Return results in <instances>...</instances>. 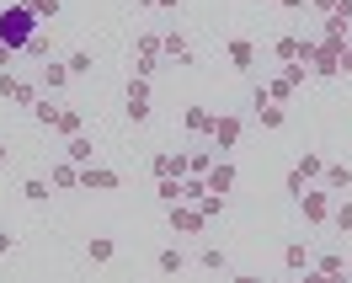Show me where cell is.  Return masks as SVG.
Returning a JSON list of instances; mask_svg holds the SVG:
<instances>
[{
	"label": "cell",
	"instance_id": "obj_8",
	"mask_svg": "<svg viewBox=\"0 0 352 283\" xmlns=\"http://www.w3.org/2000/svg\"><path fill=\"white\" fill-rule=\"evenodd\" d=\"M224 59H230L235 75H251V70H256V43H251V38H230V43H224Z\"/></svg>",
	"mask_w": 352,
	"mask_h": 283
},
{
	"label": "cell",
	"instance_id": "obj_42",
	"mask_svg": "<svg viewBox=\"0 0 352 283\" xmlns=\"http://www.w3.org/2000/svg\"><path fill=\"white\" fill-rule=\"evenodd\" d=\"M155 11H182V0H155Z\"/></svg>",
	"mask_w": 352,
	"mask_h": 283
},
{
	"label": "cell",
	"instance_id": "obj_16",
	"mask_svg": "<svg viewBox=\"0 0 352 283\" xmlns=\"http://www.w3.org/2000/svg\"><path fill=\"white\" fill-rule=\"evenodd\" d=\"M38 86H43V91H65L69 86V65H65V59H48V65L38 70Z\"/></svg>",
	"mask_w": 352,
	"mask_h": 283
},
{
	"label": "cell",
	"instance_id": "obj_26",
	"mask_svg": "<svg viewBox=\"0 0 352 283\" xmlns=\"http://www.w3.org/2000/svg\"><path fill=\"white\" fill-rule=\"evenodd\" d=\"M198 209H203V219L214 224V219H224V209H230V198H224V193H203V203H198Z\"/></svg>",
	"mask_w": 352,
	"mask_h": 283
},
{
	"label": "cell",
	"instance_id": "obj_20",
	"mask_svg": "<svg viewBox=\"0 0 352 283\" xmlns=\"http://www.w3.org/2000/svg\"><path fill=\"white\" fill-rule=\"evenodd\" d=\"M133 59H166V48H160V32H139V43H133Z\"/></svg>",
	"mask_w": 352,
	"mask_h": 283
},
{
	"label": "cell",
	"instance_id": "obj_13",
	"mask_svg": "<svg viewBox=\"0 0 352 283\" xmlns=\"http://www.w3.org/2000/svg\"><path fill=\"white\" fill-rule=\"evenodd\" d=\"M155 273H166V278L187 273V251H182V246H160V251H155Z\"/></svg>",
	"mask_w": 352,
	"mask_h": 283
},
{
	"label": "cell",
	"instance_id": "obj_17",
	"mask_svg": "<svg viewBox=\"0 0 352 283\" xmlns=\"http://www.w3.org/2000/svg\"><path fill=\"white\" fill-rule=\"evenodd\" d=\"M65 160H75V166H96V145H91L86 134H75V139H65Z\"/></svg>",
	"mask_w": 352,
	"mask_h": 283
},
{
	"label": "cell",
	"instance_id": "obj_18",
	"mask_svg": "<svg viewBox=\"0 0 352 283\" xmlns=\"http://www.w3.org/2000/svg\"><path fill=\"white\" fill-rule=\"evenodd\" d=\"M65 65H69V81H80V75H91V70H96V54H91V48H69Z\"/></svg>",
	"mask_w": 352,
	"mask_h": 283
},
{
	"label": "cell",
	"instance_id": "obj_46",
	"mask_svg": "<svg viewBox=\"0 0 352 283\" xmlns=\"http://www.w3.org/2000/svg\"><path fill=\"white\" fill-rule=\"evenodd\" d=\"M262 6H278V0H262Z\"/></svg>",
	"mask_w": 352,
	"mask_h": 283
},
{
	"label": "cell",
	"instance_id": "obj_34",
	"mask_svg": "<svg viewBox=\"0 0 352 283\" xmlns=\"http://www.w3.org/2000/svg\"><path fill=\"white\" fill-rule=\"evenodd\" d=\"M305 187H309V182H305V176H299V171H288V176H283V193H288V198H299V193H305Z\"/></svg>",
	"mask_w": 352,
	"mask_h": 283
},
{
	"label": "cell",
	"instance_id": "obj_9",
	"mask_svg": "<svg viewBox=\"0 0 352 283\" xmlns=\"http://www.w3.org/2000/svg\"><path fill=\"white\" fill-rule=\"evenodd\" d=\"M150 176H155V182H166V176H171V182H182V176H187V155H182V150H160V155L150 160Z\"/></svg>",
	"mask_w": 352,
	"mask_h": 283
},
{
	"label": "cell",
	"instance_id": "obj_43",
	"mask_svg": "<svg viewBox=\"0 0 352 283\" xmlns=\"http://www.w3.org/2000/svg\"><path fill=\"white\" fill-rule=\"evenodd\" d=\"M278 6H283V11H305L309 0H278Z\"/></svg>",
	"mask_w": 352,
	"mask_h": 283
},
{
	"label": "cell",
	"instance_id": "obj_25",
	"mask_svg": "<svg viewBox=\"0 0 352 283\" xmlns=\"http://www.w3.org/2000/svg\"><path fill=\"white\" fill-rule=\"evenodd\" d=\"M48 182H54V187H80V166H75V160H59V166L48 171Z\"/></svg>",
	"mask_w": 352,
	"mask_h": 283
},
{
	"label": "cell",
	"instance_id": "obj_27",
	"mask_svg": "<svg viewBox=\"0 0 352 283\" xmlns=\"http://www.w3.org/2000/svg\"><path fill=\"white\" fill-rule=\"evenodd\" d=\"M54 134L75 139V134H80V112H75V107H59V123H54Z\"/></svg>",
	"mask_w": 352,
	"mask_h": 283
},
{
	"label": "cell",
	"instance_id": "obj_47",
	"mask_svg": "<svg viewBox=\"0 0 352 283\" xmlns=\"http://www.w3.org/2000/svg\"><path fill=\"white\" fill-rule=\"evenodd\" d=\"M347 43H352V27H347Z\"/></svg>",
	"mask_w": 352,
	"mask_h": 283
},
{
	"label": "cell",
	"instance_id": "obj_10",
	"mask_svg": "<svg viewBox=\"0 0 352 283\" xmlns=\"http://www.w3.org/2000/svg\"><path fill=\"white\" fill-rule=\"evenodd\" d=\"M251 112H256V123H262V129H283V123H288V107L267 102L262 91H251Z\"/></svg>",
	"mask_w": 352,
	"mask_h": 283
},
{
	"label": "cell",
	"instance_id": "obj_32",
	"mask_svg": "<svg viewBox=\"0 0 352 283\" xmlns=\"http://www.w3.org/2000/svg\"><path fill=\"white\" fill-rule=\"evenodd\" d=\"M283 81H288L294 91H299V86L309 81V65H305V59H294V65H283Z\"/></svg>",
	"mask_w": 352,
	"mask_h": 283
},
{
	"label": "cell",
	"instance_id": "obj_28",
	"mask_svg": "<svg viewBox=\"0 0 352 283\" xmlns=\"http://www.w3.org/2000/svg\"><path fill=\"white\" fill-rule=\"evenodd\" d=\"M32 118H38L43 129H54V123H59V102H48V96H38V107H32Z\"/></svg>",
	"mask_w": 352,
	"mask_h": 283
},
{
	"label": "cell",
	"instance_id": "obj_21",
	"mask_svg": "<svg viewBox=\"0 0 352 283\" xmlns=\"http://www.w3.org/2000/svg\"><path fill=\"white\" fill-rule=\"evenodd\" d=\"M22 198H27V203H48V198H54V182H48V176H27Z\"/></svg>",
	"mask_w": 352,
	"mask_h": 283
},
{
	"label": "cell",
	"instance_id": "obj_23",
	"mask_svg": "<svg viewBox=\"0 0 352 283\" xmlns=\"http://www.w3.org/2000/svg\"><path fill=\"white\" fill-rule=\"evenodd\" d=\"M86 257L91 262H112V257H118V240H112V235H91L86 240Z\"/></svg>",
	"mask_w": 352,
	"mask_h": 283
},
{
	"label": "cell",
	"instance_id": "obj_15",
	"mask_svg": "<svg viewBox=\"0 0 352 283\" xmlns=\"http://www.w3.org/2000/svg\"><path fill=\"white\" fill-rule=\"evenodd\" d=\"M320 187H326V193H347V187H352V166H342V160H326Z\"/></svg>",
	"mask_w": 352,
	"mask_h": 283
},
{
	"label": "cell",
	"instance_id": "obj_5",
	"mask_svg": "<svg viewBox=\"0 0 352 283\" xmlns=\"http://www.w3.org/2000/svg\"><path fill=\"white\" fill-rule=\"evenodd\" d=\"M294 203H299V214H305L309 224H331V209H336V203H331V193H326V187H315V182H309Z\"/></svg>",
	"mask_w": 352,
	"mask_h": 283
},
{
	"label": "cell",
	"instance_id": "obj_24",
	"mask_svg": "<svg viewBox=\"0 0 352 283\" xmlns=\"http://www.w3.org/2000/svg\"><path fill=\"white\" fill-rule=\"evenodd\" d=\"M272 59H278V65H294V59H299V38H294V32L272 38Z\"/></svg>",
	"mask_w": 352,
	"mask_h": 283
},
{
	"label": "cell",
	"instance_id": "obj_35",
	"mask_svg": "<svg viewBox=\"0 0 352 283\" xmlns=\"http://www.w3.org/2000/svg\"><path fill=\"white\" fill-rule=\"evenodd\" d=\"M11 65H16V48H11V43H0V70H11Z\"/></svg>",
	"mask_w": 352,
	"mask_h": 283
},
{
	"label": "cell",
	"instance_id": "obj_6",
	"mask_svg": "<svg viewBox=\"0 0 352 283\" xmlns=\"http://www.w3.org/2000/svg\"><path fill=\"white\" fill-rule=\"evenodd\" d=\"M160 48H166V59H171V65H182V70L198 65V54H192V43H187V32H182V27L160 32Z\"/></svg>",
	"mask_w": 352,
	"mask_h": 283
},
{
	"label": "cell",
	"instance_id": "obj_39",
	"mask_svg": "<svg viewBox=\"0 0 352 283\" xmlns=\"http://www.w3.org/2000/svg\"><path fill=\"white\" fill-rule=\"evenodd\" d=\"M230 283H262L256 273H230Z\"/></svg>",
	"mask_w": 352,
	"mask_h": 283
},
{
	"label": "cell",
	"instance_id": "obj_29",
	"mask_svg": "<svg viewBox=\"0 0 352 283\" xmlns=\"http://www.w3.org/2000/svg\"><path fill=\"white\" fill-rule=\"evenodd\" d=\"M155 198H160L166 209H171V203H182V182H171V176H166V182H155Z\"/></svg>",
	"mask_w": 352,
	"mask_h": 283
},
{
	"label": "cell",
	"instance_id": "obj_22",
	"mask_svg": "<svg viewBox=\"0 0 352 283\" xmlns=\"http://www.w3.org/2000/svg\"><path fill=\"white\" fill-rule=\"evenodd\" d=\"M198 267H208V273H230V251H224V246H203Z\"/></svg>",
	"mask_w": 352,
	"mask_h": 283
},
{
	"label": "cell",
	"instance_id": "obj_3",
	"mask_svg": "<svg viewBox=\"0 0 352 283\" xmlns=\"http://www.w3.org/2000/svg\"><path fill=\"white\" fill-rule=\"evenodd\" d=\"M166 230L198 240V235H208V219H203V209H192V203H171V209H166Z\"/></svg>",
	"mask_w": 352,
	"mask_h": 283
},
{
	"label": "cell",
	"instance_id": "obj_40",
	"mask_svg": "<svg viewBox=\"0 0 352 283\" xmlns=\"http://www.w3.org/2000/svg\"><path fill=\"white\" fill-rule=\"evenodd\" d=\"M294 283H326V278H320V273L309 267V273H299V278H294Z\"/></svg>",
	"mask_w": 352,
	"mask_h": 283
},
{
	"label": "cell",
	"instance_id": "obj_36",
	"mask_svg": "<svg viewBox=\"0 0 352 283\" xmlns=\"http://www.w3.org/2000/svg\"><path fill=\"white\" fill-rule=\"evenodd\" d=\"M6 251H16V235H11V230H0V257H6Z\"/></svg>",
	"mask_w": 352,
	"mask_h": 283
},
{
	"label": "cell",
	"instance_id": "obj_12",
	"mask_svg": "<svg viewBox=\"0 0 352 283\" xmlns=\"http://www.w3.org/2000/svg\"><path fill=\"white\" fill-rule=\"evenodd\" d=\"M182 129L192 134V139H208V129H214V107H203V102H192V107L182 112Z\"/></svg>",
	"mask_w": 352,
	"mask_h": 283
},
{
	"label": "cell",
	"instance_id": "obj_45",
	"mask_svg": "<svg viewBox=\"0 0 352 283\" xmlns=\"http://www.w3.org/2000/svg\"><path fill=\"white\" fill-rule=\"evenodd\" d=\"M139 6H144V11H155V0H139Z\"/></svg>",
	"mask_w": 352,
	"mask_h": 283
},
{
	"label": "cell",
	"instance_id": "obj_30",
	"mask_svg": "<svg viewBox=\"0 0 352 283\" xmlns=\"http://www.w3.org/2000/svg\"><path fill=\"white\" fill-rule=\"evenodd\" d=\"M342 267H347V262L336 257V251H315V273H320V278H326V273H342Z\"/></svg>",
	"mask_w": 352,
	"mask_h": 283
},
{
	"label": "cell",
	"instance_id": "obj_19",
	"mask_svg": "<svg viewBox=\"0 0 352 283\" xmlns=\"http://www.w3.org/2000/svg\"><path fill=\"white\" fill-rule=\"evenodd\" d=\"M294 171L305 176V182H320V171H326V155H320V150H305L299 160H294Z\"/></svg>",
	"mask_w": 352,
	"mask_h": 283
},
{
	"label": "cell",
	"instance_id": "obj_1",
	"mask_svg": "<svg viewBox=\"0 0 352 283\" xmlns=\"http://www.w3.org/2000/svg\"><path fill=\"white\" fill-rule=\"evenodd\" d=\"M0 43H11V48H16V54H22V48H32V43H38V17L27 11L22 0L0 11Z\"/></svg>",
	"mask_w": 352,
	"mask_h": 283
},
{
	"label": "cell",
	"instance_id": "obj_2",
	"mask_svg": "<svg viewBox=\"0 0 352 283\" xmlns=\"http://www.w3.org/2000/svg\"><path fill=\"white\" fill-rule=\"evenodd\" d=\"M245 139V118L241 112H214V129H208V150L214 155H230L235 145Z\"/></svg>",
	"mask_w": 352,
	"mask_h": 283
},
{
	"label": "cell",
	"instance_id": "obj_44",
	"mask_svg": "<svg viewBox=\"0 0 352 283\" xmlns=\"http://www.w3.org/2000/svg\"><path fill=\"white\" fill-rule=\"evenodd\" d=\"M6 160H11V145H6V139H0V166H6Z\"/></svg>",
	"mask_w": 352,
	"mask_h": 283
},
{
	"label": "cell",
	"instance_id": "obj_11",
	"mask_svg": "<svg viewBox=\"0 0 352 283\" xmlns=\"http://www.w3.org/2000/svg\"><path fill=\"white\" fill-rule=\"evenodd\" d=\"M203 182H208V193H224V198H230V187H235V160H230V155H219V160L208 166V176H203Z\"/></svg>",
	"mask_w": 352,
	"mask_h": 283
},
{
	"label": "cell",
	"instance_id": "obj_4",
	"mask_svg": "<svg viewBox=\"0 0 352 283\" xmlns=\"http://www.w3.org/2000/svg\"><path fill=\"white\" fill-rule=\"evenodd\" d=\"M150 81H139V75H129V86H123V118L129 123H150Z\"/></svg>",
	"mask_w": 352,
	"mask_h": 283
},
{
	"label": "cell",
	"instance_id": "obj_38",
	"mask_svg": "<svg viewBox=\"0 0 352 283\" xmlns=\"http://www.w3.org/2000/svg\"><path fill=\"white\" fill-rule=\"evenodd\" d=\"M342 75H347V81H352V43L342 48Z\"/></svg>",
	"mask_w": 352,
	"mask_h": 283
},
{
	"label": "cell",
	"instance_id": "obj_7",
	"mask_svg": "<svg viewBox=\"0 0 352 283\" xmlns=\"http://www.w3.org/2000/svg\"><path fill=\"white\" fill-rule=\"evenodd\" d=\"M118 187H123V176L112 166H80V193H118Z\"/></svg>",
	"mask_w": 352,
	"mask_h": 283
},
{
	"label": "cell",
	"instance_id": "obj_31",
	"mask_svg": "<svg viewBox=\"0 0 352 283\" xmlns=\"http://www.w3.org/2000/svg\"><path fill=\"white\" fill-rule=\"evenodd\" d=\"M331 224H336L342 235H347V230H352V198H342V203L331 209Z\"/></svg>",
	"mask_w": 352,
	"mask_h": 283
},
{
	"label": "cell",
	"instance_id": "obj_41",
	"mask_svg": "<svg viewBox=\"0 0 352 283\" xmlns=\"http://www.w3.org/2000/svg\"><path fill=\"white\" fill-rule=\"evenodd\" d=\"M326 283H352V273L342 267V273H326Z\"/></svg>",
	"mask_w": 352,
	"mask_h": 283
},
{
	"label": "cell",
	"instance_id": "obj_14",
	"mask_svg": "<svg viewBox=\"0 0 352 283\" xmlns=\"http://www.w3.org/2000/svg\"><path fill=\"white\" fill-rule=\"evenodd\" d=\"M283 267L288 273H309V267H315V251H309L305 240H288L283 246Z\"/></svg>",
	"mask_w": 352,
	"mask_h": 283
},
{
	"label": "cell",
	"instance_id": "obj_33",
	"mask_svg": "<svg viewBox=\"0 0 352 283\" xmlns=\"http://www.w3.org/2000/svg\"><path fill=\"white\" fill-rule=\"evenodd\" d=\"M27 11L38 17V22H48V17H59V0H22Z\"/></svg>",
	"mask_w": 352,
	"mask_h": 283
},
{
	"label": "cell",
	"instance_id": "obj_37",
	"mask_svg": "<svg viewBox=\"0 0 352 283\" xmlns=\"http://www.w3.org/2000/svg\"><path fill=\"white\" fill-rule=\"evenodd\" d=\"M309 11H320V17H331V11H336V0H309Z\"/></svg>",
	"mask_w": 352,
	"mask_h": 283
}]
</instances>
